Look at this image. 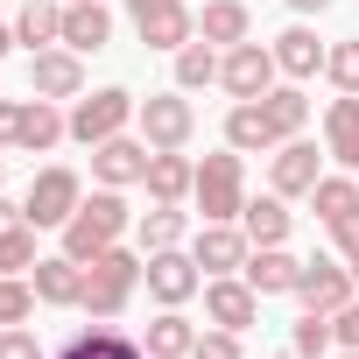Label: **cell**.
<instances>
[{
  "label": "cell",
  "mask_w": 359,
  "mask_h": 359,
  "mask_svg": "<svg viewBox=\"0 0 359 359\" xmlns=\"http://www.w3.org/2000/svg\"><path fill=\"white\" fill-rule=\"evenodd\" d=\"M141 268H148V254H127V247H106V254H92L85 261V296H78V310L85 317H120L127 303H134V289H141Z\"/></svg>",
  "instance_id": "cell-1"
},
{
  "label": "cell",
  "mask_w": 359,
  "mask_h": 359,
  "mask_svg": "<svg viewBox=\"0 0 359 359\" xmlns=\"http://www.w3.org/2000/svg\"><path fill=\"white\" fill-rule=\"evenodd\" d=\"M127 226H134L127 198L99 184V191H92V198H85V205H78V212L64 219V254H71V261H92V254L120 247V233H127Z\"/></svg>",
  "instance_id": "cell-2"
},
{
  "label": "cell",
  "mask_w": 359,
  "mask_h": 359,
  "mask_svg": "<svg viewBox=\"0 0 359 359\" xmlns=\"http://www.w3.org/2000/svg\"><path fill=\"white\" fill-rule=\"evenodd\" d=\"M198 212L205 219H219V226H233L240 212H247V169H240V148H219V155H205L198 162Z\"/></svg>",
  "instance_id": "cell-3"
},
{
  "label": "cell",
  "mask_w": 359,
  "mask_h": 359,
  "mask_svg": "<svg viewBox=\"0 0 359 359\" xmlns=\"http://www.w3.org/2000/svg\"><path fill=\"white\" fill-rule=\"evenodd\" d=\"M134 113H141V99H134V92H120V85H106V92H92V99H71V141L99 148V141L127 134V120H134Z\"/></svg>",
  "instance_id": "cell-4"
},
{
  "label": "cell",
  "mask_w": 359,
  "mask_h": 359,
  "mask_svg": "<svg viewBox=\"0 0 359 359\" xmlns=\"http://www.w3.org/2000/svg\"><path fill=\"white\" fill-rule=\"evenodd\" d=\"M78 205H85V184H78V169L50 162V169H36V176H29V198H22L29 226H57V233H64V219H71Z\"/></svg>",
  "instance_id": "cell-5"
},
{
  "label": "cell",
  "mask_w": 359,
  "mask_h": 359,
  "mask_svg": "<svg viewBox=\"0 0 359 359\" xmlns=\"http://www.w3.org/2000/svg\"><path fill=\"white\" fill-rule=\"evenodd\" d=\"M275 78H282V64H275V43H233L226 50V64H219V85L233 92V106L240 99H268L275 92Z\"/></svg>",
  "instance_id": "cell-6"
},
{
  "label": "cell",
  "mask_w": 359,
  "mask_h": 359,
  "mask_svg": "<svg viewBox=\"0 0 359 359\" xmlns=\"http://www.w3.org/2000/svg\"><path fill=\"white\" fill-rule=\"evenodd\" d=\"M141 282H148V296H155L162 310H184V303L205 289V268L191 261V247H162V254H148Z\"/></svg>",
  "instance_id": "cell-7"
},
{
  "label": "cell",
  "mask_w": 359,
  "mask_h": 359,
  "mask_svg": "<svg viewBox=\"0 0 359 359\" xmlns=\"http://www.w3.org/2000/svg\"><path fill=\"white\" fill-rule=\"evenodd\" d=\"M134 127H141V141H148V148H191L198 113H191V99H184V92H148V99H141V113H134Z\"/></svg>",
  "instance_id": "cell-8"
},
{
  "label": "cell",
  "mask_w": 359,
  "mask_h": 359,
  "mask_svg": "<svg viewBox=\"0 0 359 359\" xmlns=\"http://www.w3.org/2000/svg\"><path fill=\"white\" fill-rule=\"evenodd\" d=\"M127 22L148 50H184L198 36V15L184 8V0H127Z\"/></svg>",
  "instance_id": "cell-9"
},
{
  "label": "cell",
  "mask_w": 359,
  "mask_h": 359,
  "mask_svg": "<svg viewBox=\"0 0 359 359\" xmlns=\"http://www.w3.org/2000/svg\"><path fill=\"white\" fill-rule=\"evenodd\" d=\"M247 254H254V240L240 233V219H233V226L205 219V226L191 233V261H198L205 275H240V268H247Z\"/></svg>",
  "instance_id": "cell-10"
},
{
  "label": "cell",
  "mask_w": 359,
  "mask_h": 359,
  "mask_svg": "<svg viewBox=\"0 0 359 359\" xmlns=\"http://www.w3.org/2000/svg\"><path fill=\"white\" fill-rule=\"evenodd\" d=\"M29 92H36V99H85V64H78V50H64V43L36 50V57H29Z\"/></svg>",
  "instance_id": "cell-11"
},
{
  "label": "cell",
  "mask_w": 359,
  "mask_h": 359,
  "mask_svg": "<svg viewBox=\"0 0 359 359\" xmlns=\"http://www.w3.org/2000/svg\"><path fill=\"white\" fill-rule=\"evenodd\" d=\"M148 141H134V134H113V141H99L92 148V176H99V184L106 191H127V184H141V176H148Z\"/></svg>",
  "instance_id": "cell-12"
},
{
  "label": "cell",
  "mask_w": 359,
  "mask_h": 359,
  "mask_svg": "<svg viewBox=\"0 0 359 359\" xmlns=\"http://www.w3.org/2000/svg\"><path fill=\"white\" fill-rule=\"evenodd\" d=\"M352 268L345 261H303V282H296V296H303V310H324V317H338L345 303H352Z\"/></svg>",
  "instance_id": "cell-13"
},
{
  "label": "cell",
  "mask_w": 359,
  "mask_h": 359,
  "mask_svg": "<svg viewBox=\"0 0 359 359\" xmlns=\"http://www.w3.org/2000/svg\"><path fill=\"white\" fill-rule=\"evenodd\" d=\"M205 317L226 324V331H247V324L261 317L254 282H247V275H212V282H205Z\"/></svg>",
  "instance_id": "cell-14"
},
{
  "label": "cell",
  "mask_w": 359,
  "mask_h": 359,
  "mask_svg": "<svg viewBox=\"0 0 359 359\" xmlns=\"http://www.w3.org/2000/svg\"><path fill=\"white\" fill-rule=\"evenodd\" d=\"M141 191H148L155 205H184V198L198 191V162H191L184 148H155V155H148V176H141Z\"/></svg>",
  "instance_id": "cell-15"
},
{
  "label": "cell",
  "mask_w": 359,
  "mask_h": 359,
  "mask_svg": "<svg viewBox=\"0 0 359 359\" xmlns=\"http://www.w3.org/2000/svg\"><path fill=\"white\" fill-rule=\"evenodd\" d=\"M317 176H324V155H317L310 141H282L275 162H268V184H275L282 198H310V191H317Z\"/></svg>",
  "instance_id": "cell-16"
},
{
  "label": "cell",
  "mask_w": 359,
  "mask_h": 359,
  "mask_svg": "<svg viewBox=\"0 0 359 359\" xmlns=\"http://www.w3.org/2000/svg\"><path fill=\"white\" fill-rule=\"evenodd\" d=\"M240 275L254 282V296H296V282H303V261H296L289 247H254Z\"/></svg>",
  "instance_id": "cell-17"
},
{
  "label": "cell",
  "mask_w": 359,
  "mask_h": 359,
  "mask_svg": "<svg viewBox=\"0 0 359 359\" xmlns=\"http://www.w3.org/2000/svg\"><path fill=\"white\" fill-rule=\"evenodd\" d=\"M29 282H36V296H43V303L78 310V296H85V261H71V254H43V261L29 268Z\"/></svg>",
  "instance_id": "cell-18"
},
{
  "label": "cell",
  "mask_w": 359,
  "mask_h": 359,
  "mask_svg": "<svg viewBox=\"0 0 359 359\" xmlns=\"http://www.w3.org/2000/svg\"><path fill=\"white\" fill-rule=\"evenodd\" d=\"M50 359H148V345H134V338H120L113 324H99V317H92V324H85V331H71Z\"/></svg>",
  "instance_id": "cell-19"
},
{
  "label": "cell",
  "mask_w": 359,
  "mask_h": 359,
  "mask_svg": "<svg viewBox=\"0 0 359 359\" xmlns=\"http://www.w3.org/2000/svg\"><path fill=\"white\" fill-rule=\"evenodd\" d=\"M324 155L338 169H359V92H338L324 113Z\"/></svg>",
  "instance_id": "cell-20"
},
{
  "label": "cell",
  "mask_w": 359,
  "mask_h": 359,
  "mask_svg": "<svg viewBox=\"0 0 359 359\" xmlns=\"http://www.w3.org/2000/svg\"><path fill=\"white\" fill-rule=\"evenodd\" d=\"M57 43L78 50V57H92V50L113 43V15L99 8V0H71V8H64V36H57Z\"/></svg>",
  "instance_id": "cell-21"
},
{
  "label": "cell",
  "mask_w": 359,
  "mask_h": 359,
  "mask_svg": "<svg viewBox=\"0 0 359 359\" xmlns=\"http://www.w3.org/2000/svg\"><path fill=\"white\" fill-rule=\"evenodd\" d=\"M64 134H71V113H57V99H36V92H29V99H22V141H15V148L50 155Z\"/></svg>",
  "instance_id": "cell-22"
},
{
  "label": "cell",
  "mask_w": 359,
  "mask_h": 359,
  "mask_svg": "<svg viewBox=\"0 0 359 359\" xmlns=\"http://www.w3.org/2000/svg\"><path fill=\"white\" fill-rule=\"evenodd\" d=\"M226 148H240V155H261V148H282V134H275V120L261 113V99H240V106L226 113Z\"/></svg>",
  "instance_id": "cell-23"
},
{
  "label": "cell",
  "mask_w": 359,
  "mask_h": 359,
  "mask_svg": "<svg viewBox=\"0 0 359 359\" xmlns=\"http://www.w3.org/2000/svg\"><path fill=\"white\" fill-rule=\"evenodd\" d=\"M240 233H247L254 247H282V240H289V198H282V191H268V198H247V212H240Z\"/></svg>",
  "instance_id": "cell-24"
},
{
  "label": "cell",
  "mask_w": 359,
  "mask_h": 359,
  "mask_svg": "<svg viewBox=\"0 0 359 359\" xmlns=\"http://www.w3.org/2000/svg\"><path fill=\"white\" fill-rule=\"evenodd\" d=\"M198 36H205V43H219V50L247 43V36H254V15H247V0H205V15H198Z\"/></svg>",
  "instance_id": "cell-25"
},
{
  "label": "cell",
  "mask_w": 359,
  "mask_h": 359,
  "mask_svg": "<svg viewBox=\"0 0 359 359\" xmlns=\"http://www.w3.org/2000/svg\"><path fill=\"white\" fill-rule=\"evenodd\" d=\"M324 57H331V50H324V43H317V29H303V22L275 36V64H282L289 78H317V71H324Z\"/></svg>",
  "instance_id": "cell-26"
},
{
  "label": "cell",
  "mask_w": 359,
  "mask_h": 359,
  "mask_svg": "<svg viewBox=\"0 0 359 359\" xmlns=\"http://www.w3.org/2000/svg\"><path fill=\"white\" fill-rule=\"evenodd\" d=\"M219 64H226V50L205 43V36H191L184 50H176V92H205V85H219Z\"/></svg>",
  "instance_id": "cell-27"
},
{
  "label": "cell",
  "mask_w": 359,
  "mask_h": 359,
  "mask_svg": "<svg viewBox=\"0 0 359 359\" xmlns=\"http://www.w3.org/2000/svg\"><path fill=\"white\" fill-rule=\"evenodd\" d=\"M148 359H191V345H198V324L184 317V310H162L155 324H148Z\"/></svg>",
  "instance_id": "cell-28"
},
{
  "label": "cell",
  "mask_w": 359,
  "mask_h": 359,
  "mask_svg": "<svg viewBox=\"0 0 359 359\" xmlns=\"http://www.w3.org/2000/svg\"><path fill=\"white\" fill-rule=\"evenodd\" d=\"M184 205H148L141 219H134V240H141V254H162V247H184Z\"/></svg>",
  "instance_id": "cell-29"
},
{
  "label": "cell",
  "mask_w": 359,
  "mask_h": 359,
  "mask_svg": "<svg viewBox=\"0 0 359 359\" xmlns=\"http://www.w3.org/2000/svg\"><path fill=\"white\" fill-rule=\"evenodd\" d=\"M57 36H64V0H29V8L15 15V43H29V57L50 50Z\"/></svg>",
  "instance_id": "cell-30"
},
{
  "label": "cell",
  "mask_w": 359,
  "mask_h": 359,
  "mask_svg": "<svg viewBox=\"0 0 359 359\" xmlns=\"http://www.w3.org/2000/svg\"><path fill=\"white\" fill-rule=\"evenodd\" d=\"M310 212H317L324 226H338L345 212H359V184H352V176H317V191H310Z\"/></svg>",
  "instance_id": "cell-31"
},
{
  "label": "cell",
  "mask_w": 359,
  "mask_h": 359,
  "mask_svg": "<svg viewBox=\"0 0 359 359\" xmlns=\"http://www.w3.org/2000/svg\"><path fill=\"white\" fill-rule=\"evenodd\" d=\"M261 113L275 120V134H282V141H296V134H303V120H310V99H303L296 85H275V92L261 99Z\"/></svg>",
  "instance_id": "cell-32"
},
{
  "label": "cell",
  "mask_w": 359,
  "mask_h": 359,
  "mask_svg": "<svg viewBox=\"0 0 359 359\" xmlns=\"http://www.w3.org/2000/svg\"><path fill=\"white\" fill-rule=\"evenodd\" d=\"M289 345H296V359H324V352L338 345V331H331V317H324V310H303V317H296V331H289Z\"/></svg>",
  "instance_id": "cell-33"
},
{
  "label": "cell",
  "mask_w": 359,
  "mask_h": 359,
  "mask_svg": "<svg viewBox=\"0 0 359 359\" xmlns=\"http://www.w3.org/2000/svg\"><path fill=\"white\" fill-rule=\"evenodd\" d=\"M36 233H43V226H29V219H22L15 233H0V275H22V268L43 261V254H36Z\"/></svg>",
  "instance_id": "cell-34"
},
{
  "label": "cell",
  "mask_w": 359,
  "mask_h": 359,
  "mask_svg": "<svg viewBox=\"0 0 359 359\" xmlns=\"http://www.w3.org/2000/svg\"><path fill=\"white\" fill-rule=\"evenodd\" d=\"M324 78H331L338 92H359V36L331 43V57H324Z\"/></svg>",
  "instance_id": "cell-35"
},
{
  "label": "cell",
  "mask_w": 359,
  "mask_h": 359,
  "mask_svg": "<svg viewBox=\"0 0 359 359\" xmlns=\"http://www.w3.org/2000/svg\"><path fill=\"white\" fill-rule=\"evenodd\" d=\"M191 359H247V352H240V331H226V324H212V331H198V345H191Z\"/></svg>",
  "instance_id": "cell-36"
},
{
  "label": "cell",
  "mask_w": 359,
  "mask_h": 359,
  "mask_svg": "<svg viewBox=\"0 0 359 359\" xmlns=\"http://www.w3.org/2000/svg\"><path fill=\"white\" fill-rule=\"evenodd\" d=\"M0 359H50V352L29 324H0Z\"/></svg>",
  "instance_id": "cell-37"
},
{
  "label": "cell",
  "mask_w": 359,
  "mask_h": 359,
  "mask_svg": "<svg viewBox=\"0 0 359 359\" xmlns=\"http://www.w3.org/2000/svg\"><path fill=\"white\" fill-rule=\"evenodd\" d=\"M331 247H338V261H345L352 282H359V212H345V219L331 226Z\"/></svg>",
  "instance_id": "cell-38"
},
{
  "label": "cell",
  "mask_w": 359,
  "mask_h": 359,
  "mask_svg": "<svg viewBox=\"0 0 359 359\" xmlns=\"http://www.w3.org/2000/svg\"><path fill=\"white\" fill-rule=\"evenodd\" d=\"M331 331H338V345H352V352H359V296H352V303L331 317Z\"/></svg>",
  "instance_id": "cell-39"
},
{
  "label": "cell",
  "mask_w": 359,
  "mask_h": 359,
  "mask_svg": "<svg viewBox=\"0 0 359 359\" xmlns=\"http://www.w3.org/2000/svg\"><path fill=\"white\" fill-rule=\"evenodd\" d=\"M22 141V99H0V148Z\"/></svg>",
  "instance_id": "cell-40"
},
{
  "label": "cell",
  "mask_w": 359,
  "mask_h": 359,
  "mask_svg": "<svg viewBox=\"0 0 359 359\" xmlns=\"http://www.w3.org/2000/svg\"><path fill=\"white\" fill-rule=\"evenodd\" d=\"M22 219H29V212H22V205H8V198H0V233H15V226H22Z\"/></svg>",
  "instance_id": "cell-41"
},
{
  "label": "cell",
  "mask_w": 359,
  "mask_h": 359,
  "mask_svg": "<svg viewBox=\"0 0 359 359\" xmlns=\"http://www.w3.org/2000/svg\"><path fill=\"white\" fill-rule=\"evenodd\" d=\"M289 8H296V15H324V8H331V0H289Z\"/></svg>",
  "instance_id": "cell-42"
},
{
  "label": "cell",
  "mask_w": 359,
  "mask_h": 359,
  "mask_svg": "<svg viewBox=\"0 0 359 359\" xmlns=\"http://www.w3.org/2000/svg\"><path fill=\"white\" fill-rule=\"evenodd\" d=\"M15 50V22H0V57H8Z\"/></svg>",
  "instance_id": "cell-43"
},
{
  "label": "cell",
  "mask_w": 359,
  "mask_h": 359,
  "mask_svg": "<svg viewBox=\"0 0 359 359\" xmlns=\"http://www.w3.org/2000/svg\"><path fill=\"white\" fill-rule=\"evenodd\" d=\"M338 359H359V352H352V345H345V352H338Z\"/></svg>",
  "instance_id": "cell-44"
},
{
  "label": "cell",
  "mask_w": 359,
  "mask_h": 359,
  "mask_svg": "<svg viewBox=\"0 0 359 359\" xmlns=\"http://www.w3.org/2000/svg\"><path fill=\"white\" fill-rule=\"evenodd\" d=\"M282 359H296V352H282Z\"/></svg>",
  "instance_id": "cell-45"
},
{
  "label": "cell",
  "mask_w": 359,
  "mask_h": 359,
  "mask_svg": "<svg viewBox=\"0 0 359 359\" xmlns=\"http://www.w3.org/2000/svg\"><path fill=\"white\" fill-rule=\"evenodd\" d=\"M64 8H71V0H64Z\"/></svg>",
  "instance_id": "cell-46"
}]
</instances>
